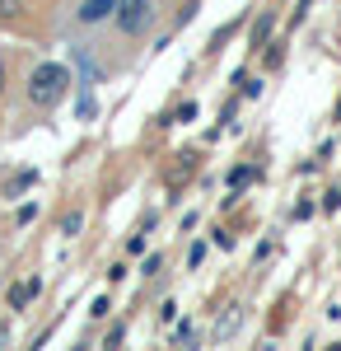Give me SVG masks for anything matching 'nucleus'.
<instances>
[{
    "mask_svg": "<svg viewBox=\"0 0 341 351\" xmlns=\"http://www.w3.org/2000/svg\"><path fill=\"white\" fill-rule=\"evenodd\" d=\"M24 10V0H0V19H14Z\"/></svg>",
    "mask_w": 341,
    "mask_h": 351,
    "instance_id": "nucleus-6",
    "label": "nucleus"
},
{
    "mask_svg": "<svg viewBox=\"0 0 341 351\" xmlns=\"http://www.w3.org/2000/svg\"><path fill=\"white\" fill-rule=\"evenodd\" d=\"M117 5H122V0H84V5H79V19H84V24H99L108 14H117Z\"/></svg>",
    "mask_w": 341,
    "mask_h": 351,
    "instance_id": "nucleus-3",
    "label": "nucleus"
},
{
    "mask_svg": "<svg viewBox=\"0 0 341 351\" xmlns=\"http://www.w3.org/2000/svg\"><path fill=\"white\" fill-rule=\"evenodd\" d=\"M79 225H84L79 216H66V220H61V234H79Z\"/></svg>",
    "mask_w": 341,
    "mask_h": 351,
    "instance_id": "nucleus-7",
    "label": "nucleus"
},
{
    "mask_svg": "<svg viewBox=\"0 0 341 351\" xmlns=\"http://www.w3.org/2000/svg\"><path fill=\"white\" fill-rule=\"evenodd\" d=\"M117 24L127 28V33H140V28L150 24V0H122L117 5Z\"/></svg>",
    "mask_w": 341,
    "mask_h": 351,
    "instance_id": "nucleus-2",
    "label": "nucleus"
},
{
    "mask_svg": "<svg viewBox=\"0 0 341 351\" xmlns=\"http://www.w3.org/2000/svg\"><path fill=\"white\" fill-rule=\"evenodd\" d=\"M0 89H5V66H0Z\"/></svg>",
    "mask_w": 341,
    "mask_h": 351,
    "instance_id": "nucleus-8",
    "label": "nucleus"
},
{
    "mask_svg": "<svg viewBox=\"0 0 341 351\" xmlns=\"http://www.w3.org/2000/svg\"><path fill=\"white\" fill-rule=\"evenodd\" d=\"M66 84H71L66 66H56V61H42V66L28 75V99H33L38 108H52V104H61Z\"/></svg>",
    "mask_w": 341,
    "mask_h": 351,
    "instance_id": "nucleus-1",
    "label": "nucleus"
},
{
    "mask_svg": "<svg viewBox=\"0 0 341 351\" xmlns=\"http://www.w3.org/2000/svg\"><path fill=\"white\" fill-rule=\"evenodd\" d=\"M33 183H38V173H33V169H28V173H14V178L5 183V197H19V192L33 188Z\"/></svg>",
    "mask_w": 341,
    "mask_h": 351,
    "instance_id": "nucleus-5",
    "label": "nucleus"
},
{
    "mask_svg": "<svg viewBox=\"0 0 341 351\" xmlns=\"http://www.w3.org/2000/svg\"><path fill=\"white\" fill-rule=\"evenodd\" d=\"M33 295H38V281H24V286H14V291H10V309H24Z\"/></svg>",
    "mask_w": 341,
    "mask_h": 351,
    "instance_id": "nucleus-4",
    "label": "nucleus"
}]
</instances>
